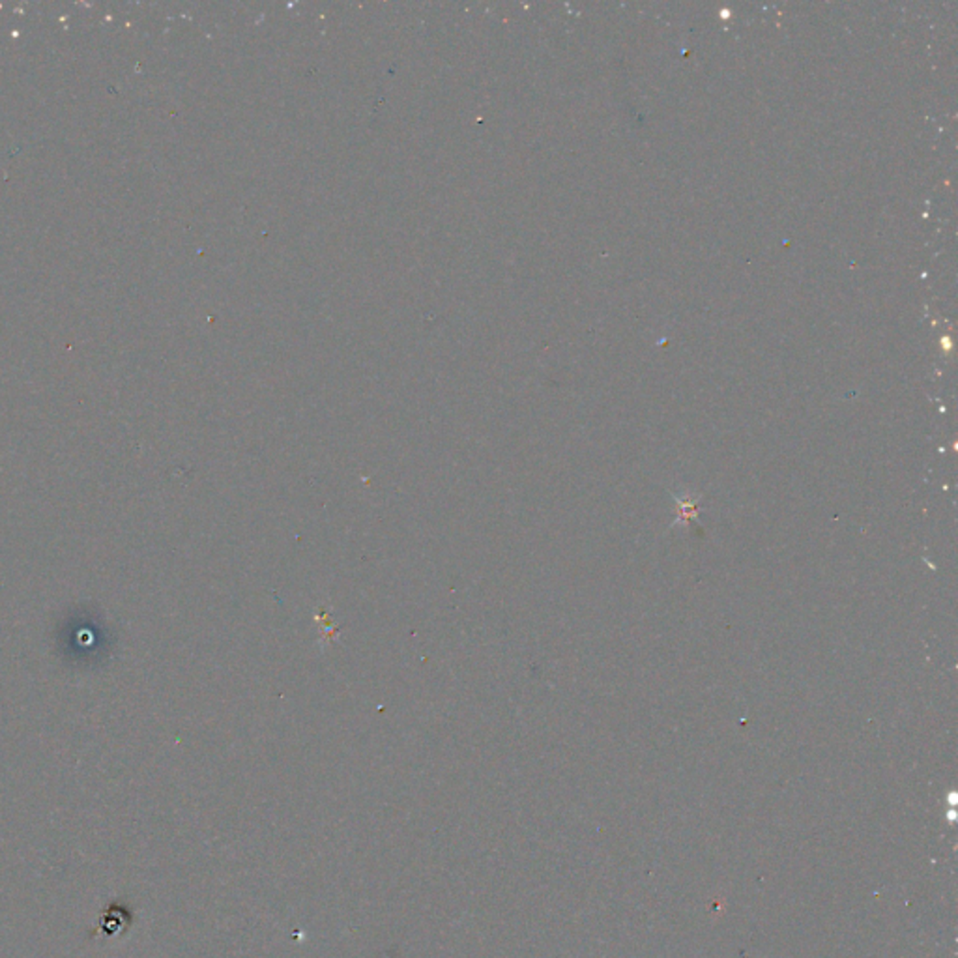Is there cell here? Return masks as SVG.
Instances as JSON below:
<instances>
[{
    "label": "cell",
    "instance_id": "6da1fadb",
    "mask_svg": "<svg viewBox=\"0 0 958 958\" xmlns=\"http://www.w3.org/2000/svg\"><path fill=\"white\" fill-rule=\"evenodd\" d=\"M130 925H131V915H130V911L126 908L117 904V915H113V906H109L105 910V913L101 915L99 923H98V929L92 934V938H96L98 934H101L103 938L117 936L120 932L128 931Z\"/></svg>",
    "mask_w": 958,
    "mask_h": 958
}]
</instances>
